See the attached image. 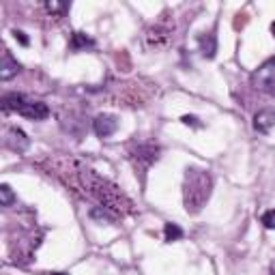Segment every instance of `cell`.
Segmentation results:
<instances>
[{
    "label": "cell",
    "instance_id": "1",
    "mask_svg": "<svg viewBox=\"0 0 275 275\" xmlns=\"http://www.w3.org/2000/svg\"><path fill=\"white\" fill-rule=\"evenodd\" d=\"M80 179H82V185H84L86 194L90 198H95L104 209L110 211V213H116V215L131 213V207H133L131 200L127 198L118 187H114L110 181L101 179L93 170H82Z\"/></svg>",
    "mask_w": 275,
    "mask_h": 275
},
{
    "label": "cell",
    "instance_id": "2",
    "mask_svg": "<svg viewBox=\"0 0 275 275\" xmlns=\"http://www.w3.org/2000/svg\"><path fill=\"white\" fill-rule=\"evenodd\" d=\"M213 191V179H211L209 170L189 166L185 170V181H183V204H185L187 213H200Z\"/></svg>",
    "mask_w": 275,
    "mask_h": 275
},
{
    "label": "cell",
    "instance_id": "3",
    "mask_svg": "<svg viewBox=\"0 0 275 275\" xmlns=\"http://www.w3.org/2000/svg\"><path fill=\"white\" fill-rule=\"evenodd\" d=\"M252 86L264 95L275 97V58L258 67V71L252 76Z\"/></svg>",
    "mask_w": 275,
    "mask_h": 275
},
{
    "label": "cell",
    "instance_id": "4",
    "mask_svg": "<svg viewBox=\"0 0 275 275\" xmlns=\"http://www.w3.org/2000/svg\"><path fill=\"white\" fill-rule=\"evenodd\" d=\"M172 30L174 26H163V24H155L151 26L149 30L144 35V43L149 45L153 50H163L168 48L170 41H172Z\"/></svg>",
    "mask_w": 275,
    "mask_h": 275
},
{
    "label": "cell",
    "instance_id": "5",
    "mask_svg": "<svg viewBox=\"0 0 275 275\" xmlns=\"http://www.w3.org/2000/svg\"><path fill=\"white\" fill-rule=\"evenodd\" d=\"M131 157L135 161V168H149L153 161H157L159 157V146H155L151 142L146 144H138L131 151Z\"/></svg>",
    "mask_w": 275,
    "mask_h": 275
},
{
    "label": "cell",
    "instance_id": "6",
    "mask_svg": "<svg viewBox=\"0 0 275 275\" xmlns=\"http://www.w3.org/2000/svg\"><path fill=\"white\" fill-rule=\"evenodd\" d=\"M17 114L30 118V121H45V118L50 116V108H48V104L32 101V99L26 97V101H24V106L20 108V112H17Z\"/></svg>",
    "mask_w": 275,
    "mask_h": 275
},
{
    "label": "cell",
    "instance_id": "7",
    "mask_svg": "<svg viewBox=\"0 0 275 275\" xmlns=\"http://www.w3.org/2000/svg\"><path fill=\"white\" fill-rule=\"evenodd\" d=\"M93 129L99 138H110L118 129V118L114 114H99L93 121Z\"/></svg>",
    "mask_w": 275,
    "mask_h": 275
},
{
    "label": "cell",
    "instance_id": "8",
    "mask_svg": "<svg viewBox=\"0 0 275 275\" xmlns=\"http://www.w3.org/2000/svg\"><path fill=\"white\" fill-rule=\"evenodd\" d=\"M5 144H7L11 151H15V153H24V151L30 146V140H28V135H26L22 129L13 127V129H9V131H7Z\"/></svg>",
    "mask_w": 275,
    "mask_h": 275
},
{
    "label": "cell",
    "instance_id": "9",
    "mask_svg": "<svg viewBox=\"0 0 275 275\" xmlns=\"http://www.w3.org/2000/svg\"><path fill=\"white\" fill-rule=\"evenodd\" d=\"M273 127H275V110L273 108H264L254 116V129L258 133H269Z\"/></svg>",
    "mask_w": 275,
    "mask_h": 275
},
{
    "label": "cell",
    "instance_id": "10",
    "mask_svg": "<svg viewBox=\"0 0 275 275\" xmlns=\"http://www.w3.org/2000/svg\"><path fill=\"white\" fill-rule=\"evenodd\" d=\"M17 73H20V62L11 56V52L5 50L3 52V60H0V80L7 82V80L15 78Z\"/></svg>",
    "mask_w": 275,
    "mask_h": 275
},
{
    "label": "cell",
    "instance_id": "11",
    "mask_svg": "<svg viewBox=\"0 0 275 275\" xmlns=\"http://www.w3.org/2000/svg\"><path fill=\"white\" fill-rule=\"evenodd\" d=\"M198 45H200V52H202L204 58H215L217 54V37H215V30H209V32H202L198 37Z\"/></svg>",
    "mask_w": 275,
    "mask_h": 275
},
{
    "label": "cell",
    "instance_id": "12",
    "mask_svg": "<svg viewBox=\"0 0 275 275\" xmlns=\"http://www.w3.org/2000/svg\"><path fill=\"white\" fill-rule=\"evenodd\" d=\"M26 101V95L20 93H7L3 95V110L5 112H20V108Z\"/></svg>",
    "mask_w": 275,
    "mask_h": 275
},
{
    "label": "cell",
    "instance_id": "13",
    "mask_svg": "<svg viewBox=\"0 0 275 275\" xmlns=\"http://www.w3.org/2000/svg\"><path fill=\"white\" fill-rule=\"evenodd\" d=\"M95 41L86 37L84 32H73V39H71V48L73 50H86V48H93Z\"/></svg>",
    "mask_w": 275,
    "mask_h": 275
},
{
    "label": "cell",
    "instance_id": "14",
    "mask_svg": "<svg viewBox=\"0 0 275 275\" xmlns=\"http://www.w3.org/2000/svg\"><path fill=\"white\" fill-rule=\"evenodd\" d=\"M90 217L93 219H97V222H106V224H112L114 222V213H110L108 209H104V207H93L90 209Z\"/></svg>",
    "mask_w": 275,
    "mask_h": 275
},
{
    "label": "cell",
    "instance_id": "15",
    "mask_svg": "<svg viewBox=\"0 0 275 275\" xmlns=\"http://www.w3.org/2000/svg\"><path fill=\"white\" fill-rule=\"evenodd\" d=\"M163 234H166L168 243L179 241V239H183V228L179 224H166V226H163Z\"/></svg>",
    "mask_w": 275,
    "mask_h": 275
},
{
    "label": "cell",
    "instance_id": "16",
    "mask_svg": "<svg viewBox=\"0 0 275 275\" xmlns=\"http://www.w3.org/2000/svg\"><path fill=\"white\" fill-rule=\"evenodd\" d=\"M15 202V194H13V189L7 185V183H3L0 185V204L3 207H13Z\"/></svg>",
    "mask_w": 275,
    "mask_h": 275
},
{
    "label": "cell",
    "instance_id": "17",
    "mask_svg": "<svg viewBox=\"0 0 275 275\" xmlns=\"http://www.w3.org/2000/svg\"><path fill=\"white\" fill-rule=\"evenodd\" d=\"M45 9H48L50 13H58V15H62L69 9V5H65V3H45Z\"/></svg>",
    "mask_w": 275,
    "mask_h": 275
},
{
    "label": "cell",
    "instance_id": "18",
    "mask_svg": "<svg viewBox=\"0 0 275 275\" xmlns=\"http://www.w3.org/2000/svg\"><path fill=\"white\" fill-rule=\"evenodd\" d=\"M262 224H264V228H269V230H275V209L267 211V213L262 215Z\"/></svg>",
    "mask_w": 275,
    "mask_h": 275
},
{
    "label": "cell",
    "instance_id": "19",
    "mask_svg": "<svg viewBox=\"0 0 275 275\" xmlns=\"http://www.w3.org/2000/svg\"><path fill=\"white\" fill-rule=\"evenodd\" d=\"M181 121H183V125H187V127H189V125H191V127H202V123H200L196 116H191V114H185V116L181 118Z\"/></svg>",
    "mask_w": 275,
    "mask_h": 275
},
{
    "label": "cell",
    "instance_id": "20",
    "mask_svg": "<svg viewBox=\"0 0 275 275\" xmlns=\"http://www.w3.org/2000/svg\"><path fill=\"white\" fill-rule=\"evenodd\" d=\"M13 37H15V41H20L22 45H28L30 41H28V37H26V32H22V30H13Z\"/></svg>",
    "mask_w": 275,
    "mask_h": 275
},
{
    "label": "cell",
    "instance_id": "21",
    "mask_svg": "<svg viewBox=\"0 0 275 275\" xmlns=\"http://www.w3.org/2000/svg\"><path fill=\"white\" fill-rule=\"evenodd\" d=\"M271 32H273V37H275V22L271 24Z\"/></svg>",
    "mask_w": 275,
    "mask_h": 275
}]
</instances>
